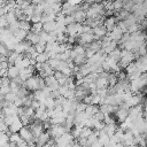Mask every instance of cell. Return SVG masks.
<instances>
[{
	"label": "cell",
	"instance_id": "obj_1",
	"mask_svg": "<svg viewBox=\"0 0 147 147\" xmlns=\"http://www.w3.org/2000/svg\"><path fill=\"white\" fill-rule=\"evenodd\" d=\"M24 86L32 92L36 90H39V75H32L28 77L24 82Z\"/></svg>",
	"mask_w": 147,
	"mask_h": 147
},
{
	"label": "cell",
	"instance_id": "obj_2",
	"mask_svg": "<svg viewBox=\"0 0 147 147\" xmlns=\"http://www.w3.org/2000/svg\"><path fill=\"white\" fill-rule=\"evenodd\" d=\"M83 32V24L78 22H74L65 28V33L68 36H79Z\"/></svg>",
	"mask_w": 147,
	"mask_h": 147
},
{
	"label": "cell",
	"instance_id": "obj_3",
	"mask_svg": "<svg viewBox=\"0 0 147 147\" xmlns=\"http://www.w3.org/2000/svg\"><path fill=\"white\" fill-rule=\"evenodd\" d=\"M117 18H116V16H106V18L103 20V26L107 29V31L109 32V31H111L115 26H116V24H117Z\"/></svg>",
	"mask_w": 147,
	"mask_h": 147
},
{
	"label": "cell",
	"instance_id": "obj_4",
	"mask_svg": "<svg viewBox=\"0 0 147 147\" xmlns=\"http://www.w3.org/2000/svg\"><path fill=\"white\" fill-rule=\"evenodd\" d=\"M92 31H93L94 39H95V40H99L101 37H103V36H106V34L108 33V31H107V29L103 26V24L92 28Z\"/></svg>",
	"mask_w": 147,
	"mask_h": 147
},
{
	"label": "cell",
	"instance_id": "obj_5",
	"mask_svg": "<svg viewBox=\"0 0 147 147\" xmlns=\"http://www.w3.org/2000/svg\"><path fill=\"white\" fill-rule=\"evenodd\" d=\"M107 34L110 37V39H111V40H115V41L118 44V41H119V39H121L122 34H123V31H122V30L119 29V26L116 24V26H115L111 31H109Z\"/></svg>",
	"mask_w": 147,
	"mask_h": 147
},
{
	"label": "cell",
	"instance_id": "obj_6",
	"mask_svg": "<svg viewBox=\"0 0 147 147\" xmlns=\"http://www.w3.org/2000/svg\"><path fill=\"white\" fill-rule=\"evenodd\" d=\"M115 115H116L117 121H118L119 123H122V122H124V119L127 117V115H129V109H127V108H125V107L118 106V109L116 110Z\"/></svg>",
	"mask_w": 147,
	"mask_h": 147
},
{
	"label": "cell",
	"instance_id": "obj_7",
	"mask_svg": "<svg viewBox=\"0 0 147 147\" xmlns=\"http://www.w3.org/2000/svg\"><path fill=\"white\" fill-rule=\"evenodd\" d=\"M18 75H20V68H17L15 64H13V65H9V67L7 68V71H6V76H7L8 78H10V79H14V78L18 77Z\"/></svg>",
	"mask_w": 147,
	"mask_h": 147
},
{
	"label": "cell",
	"instance_id": "obj_8",
	"mask_svg": "<svg viewBox=\"0 0 147 147\" xmlns=\"http://www.w3.org/2000/svg\"><path fill=\"white\" fill-rule=\"evenodd\" d=\"M22 126H23V124H22V122H21V119H20V116H16L15 119L13 121V123L8 126V130H9L10 133H11V132H18Z\"/></svg>",
	"mask_w": 147,
	"mask_h": 147
},
{
	"label": "cell",
	"instance_id": "obj_9",
	"mask_svg": "<svg viewBox=\"0 0 147 147\" xmlns=\"http://www.w3.org/2000/svg\"><path fill=\"white\" fill-rule=\"evenodd\" d=\"M49 139H51L49 133L47 131L46 132H42L38 138H36V145L37 146H45Z\"/></svg>",
	"mask_w": 147,
	"mask_h": 147
},
{
	"label": "cell",
	"instance_id": "obj_10",
	"mask_svg": "<svg viewBox=\"0 0 147 147\" xmlns=\"http://www.w3.org/2000/svg\"><path fill=\"white\" fill-rule=\"evenodd\" d=\"M26 40H29L32 45H36L37 42H39L40 41V39H39V33L38 32H33V31H28V34H26V38H25Z\"/></svg>",
	"mask_w": 147,
	"mask_h": 147
},
{
	"label": "cell",
	"instance_id": "obj_11",
	"mask_svg": "<svg viewBox=\"0 0 147 147\" xmlns=\"http://www.w3.org/2000/svg\"><path fill=\"white\" fill-rule=\"evenodd\" d=\"M72 16H74L75 21H76V22H78V23H83V22H84V20L86 18L85 11H84V10H82L80 8H79V9H77V10L72 14Z\"/></svg>",
	"mask_w": 147,
	"mask_h": 147
},
{
	"label": "cell",
	"instance_id": "obj_12",
	"mask_svg": "<svg viewBox=\"0 0 147 147\" xmlns=\"http://www.w3.org/2000/svg\"><path fill=\"white\" fill-rule=\"evenodd\" d=\"M56 29V21L53 20V21H48L46 23L42 24V30L46 31V32H51V31H55Z\"/></svg>",
	"mask_w": 147,
	"mask_h": 147
},
{
	"label": "cell",
	"instance_id": "obj_13",
	"mask_svg": "<svg viewBox=\"0 0 147 147\" xmlns=\"http://www.w3.org/2000/svg\"><path fill=\"white\" fill-rule=\"evenodd\" d=\"M94 84L96 86V88H102V87H108V82L106 77L102 76H98V78L94 80Z\"/></svg>",
	"mask_w": 147,
	"mask_h": 147
},
{
	"label": "cell",
	"instance_id": "obj_14",
	"mask_svg": "<svg viewBox=\"0 0 147 147\" xmlns=\"http://www.w3.org/2000/svg\"><path fill=\"white\" fill-rule=\"evenodd\" d=\"M98 111H99V105H96V103H90V105H87V107L85 109V113L88 116H93Z\"/></svg>",
	"mask_w": 147,
	"mask_h": 147
},
{
	"label": "cell",
	"instance_id": "obj_15",
	"mask_svg": "<svg viewBox=\"0 0 147 147\" xmlns=\"http://www.w3.org/2000/svg\"><path fill=\"white\" fill-rule=\"evenodd\" d=\"M106 78H107V82H108V86H114L118 82V78H117L116 72H108V75H107Z\"/></svg>",
	"mask_w": 147,
	"mask_h": 147
},
{
	"label": "cell",
	"instance_id": "obj_16",
	"mask_svg": "<svg viewBox=\"0 0 147 147\" xmlns=\"http://www.w3.org/2000/svg\"><path fill=\"white\" fill-rule=\"evenodd\" d=\"M72 60H74L75 65H80V64H83V63H85V62L87 61V56L85 55V53H84V54H78V55H76Z\"/></svg>",
	"mask_w": 147,
	"mask_h": 147
},
{
	"label": "cell",
	"instance_id": "obj_17",
	"mask_svg": "<svg viewBox=\"0 0 147 147\" xmlns=\"http://www.w3.org/2000/svg\"><path fill=\"white\" fill-rule=\"evenodd\" d=\"M48 59H49V54H48L47 52H42V53H37V55H36V57H34L36 62H40V63H42V62H46V61H48Z\"/></svg>",
	"mask_w": 147,
	"mask_h": 147
},
{
	"label": "cell",
	"instance_id": "obj_18",
	"mask_svg": "<svg viewBox=\"0 0 147 147\" xmlns=\"http://www.w3.org/2000/svg\"><path fill=\"white\" fill-rule=\"evenodd\" d=\"M108 56H109L110 59L115 60L116 62H118V61H119V59H121V49H119L118 47H116V48H115V49H113L110 53H108Z\"/></svg>",
	"mask_w": 147,
	"mask_h": 147
},
{
	"label": "cell",
	"instance_id": "obj_19",
	"mask_svg": "<svg viewBox=\"0 0 147 147\" xmlns=\"http://www.w3.org/2000/svg\"><path fill=\"white\" fill-rule=\"evenodd\" d=\"M26 34H28V31L26 30H23V29H18L16 32H14V36L16 37V39L18 41L21 40H24L26 38Z\"/></svg>",
	"mask_w": 147,
	"mask_h": 147
},
{
	"label": "cell",
	"instance_id": "obj_20",
	"mask_svg": "<svg viewBox=\"0 0 147 147\" xmlns=\"http://www.w3.org/2000/svg\"><path fill=\"white\" fill-rule=\"evenodd\" d=\"M129 15H130V11H129V10H125V9H121L119 11H116V13H115V16H116L117 21L125 20Z\"/></svg>",
	"mask_w": 147,
	"mask_h": 147
},
{
	"label": "cell",
	"instance_id": "obj_21",
	"mask_svg": "<svg viewBox=\"0 0 147 147\" xmlns=\"http://www.w3.org/2000/svg\"><path fill=\"white\" fill-rule=\"evenodd\" d=\"M47 62L49 63V65H51V68H52L53 70H57V68H59V65H60L61 60H59L57 57H51V59H48V61H47Z\"/></svg>",
	"mask_w": 147,
	"mask_h": 147
},
{
	"label": "cell",
	"instance_id": "obj_22",
	"mask_svg": "<svg viewBox=\"0 0 147 147\" xmlns=\"http://www.w3.org/2000/svg\"><path fill=\"white\" fill-rule=\"evenodd\" d=\"M34 9H36V5H33V3H30L25 9H23L24 14L28 16V21H30V16L34 13Z\"/></svg>",
	"mask_w": 147,
	"mask_h": 147
},
{
	"label": "cell",
	"instance_id": "obj_23",
	"mask_svg": "<svg viewBox=\"0 0 147 147\" xmlns=\"http://www.w3.org/2000/svg\"><path fill=\"white\" fill-rule=\"evenodd\" d=\"M18 24H20V29H23V30H26V31H30L31 29V22L28 21V20H22V21H18Z\"/></svg>",
	"mask_w": 147,
	"mask_h": 147
},
{
	"label": "cell",
	"instance_id": "obj_24",
	"mask_svg": "<svg viewBox=\"0 0 147 147\" xmlns=\"http://www.w3.org/2000/svg\"><path fill=\"white\" fill-rule=\"evenodd\" d=\"M30 3H31V0H16V7H18L22 10L25 9Z\"/></svg>",
	"mask_w": 147,
	"mask_h": 147
},
{
	"label": "cell",
	"instance_id": "obj_25",
	"mask_svg": "<svg viewBox=\"0 0 147 147\" xmlns=\"http://www.w3.org/2000/svg\"><path fill=\"white\" fill-rule=\"evenodd\" d=\"M133 6H134L133 0H123V9L129 10L131 13V9H132Z\"/></svg>",
	"mask_w": 147,
	"mask_h": 147
},
{
	"label": "cell",
	"instance_id": "obj_26",
	"mask_svg": "<svg viewBox=\"0 0 147 147\" xmlns=\"http://www.w3.org/2000/svg\"><path fill=\"white\" fill-rule=\"evenodd\" d=\"M5 17H6V20H7V22L8 23H13V22H15L17 18H16V16H15V13L14 11H7V14L5 15Z\"/></svg>",
	"mask_w": 147,
	"mask_h": 147
},
{
	"label": "cell",
	"instance_id": "obj_27",
	"mask_svg": "<svg viewBox=\"0 0 147 147\" xmlns=\"http://www.w3.org/2000/svg\"><path fill=\"white\" fill-rule=\"evenodd\" d=\"M31 31L33 32H40L42 30V23L41 22H37V23H32L31 24Z\"/></svg>",
	"mask_w": 147,
	"mask_h": 147
},
{
	"label": "cell",
	"instance_id": "obj_28",
	"mask_svg": "<svg viewBox=\"0 0 147 147\" xmlns=\"http://www.w3.org/2000/svg\"><path fill=\"white\" fill-rule=\"evenodd\" d=\"M39 33V39H40V41L41 42H47L48 41V39H49V37H48V32H46V31H44V30H41L40 32H38Z\"/></svg>",
	"mask_w": 147,
	"mask_h": 147
},
{
	"label": "cell",
	"instance_id": "obj_29",
	"mask_svg": "<svg viewBox=\"0 0 147 147\" xmlns=\"http://www.w3.org/2000/svg\"><path fill=\"white\" fill-rule=\"evenodd\" d=\"M34 47H36L37 53H42V52H45V49H46V44L39 41V42H37V44L34 45Z\"/></svg>",
	"mask_w": 147,
	"mask_h": 147
},
{
	"label": "cell",
	"instance_id": "obj_30",
	"mask_svg": "<svg viewBox=\"0 0 147 147\" xmlns=\"http://www.w3.org/2000/svg\"><path fill=\"white\" fill-rule=\"evenodd\" d=\"M74 22H76V21H75V18H74V16H72V15H64L63 23H64V25H65V26H67V25H69V24H71V23H74Z\"/></svg>",
	"mask_w": 147,
	"mask_h": 147
},
{
	"label": "cell",
	"instance_id": "obj_31",
	"mask_svg": "<svg viewBox=\"0 0 147 147\" xmlns=\"http://www.w3.org/2000/svg\"><path fill=\"white\" fill-rule=\"evenodd\" d=\"M138 53H139V55L141 56V55H145V54H147V48H146V42H142L139 47H138V51H137Z\"/></svg>",
	"mask_w": 147,
	"mask_h": 147
},
{
	"label": "cell",
	"instance_id": "obj_32",
	"mask_svg": "<svg viewBox=\"0 0 147 147\" xmlns=\"http://www.w3.org/2000/svg\"><path fill=\"white\" fill-rule=\"evenodd\" d=\"M86 107H87V103H85L84 101H79V102L77 103V107H76V111H85Z\"/></svg>",
	"mask_w": 147,
	"mask_h": 147
},
{
	"label": "cell",
	"instance_id": "obj_33",
	"mask_svg": "<svg viewBox=\"0 0 147 147\" xmlns=\"http://www.w3.org/2000/svg\"><path fill=\"white\" fill-rule=\"evenodd\" d=\"M40 20H41V15H39V14L33 13V14L30 16V22H31V23H37V22H40Z\"/></svg>",
	"mask_w": 147,
	"mask_h": 147
},
{
	"label": "cell",
	"instance_id": "obj_34",
	"mask_svg": "<svg viewBox=\"0 0 147 147\" xmlns=\"http://www.w3.org/2000/svg\"><path fill=\"white\" fill-rule=\"evenodd\" d=\"M11 90H10V85H1L0 86V93H2V94H7V93H9Z\"/></svg>",
	"mask_w": 147,
	"mask_h": 147
},
{
	"label": "cell",
	"instance_id": "obj_35",
	"mask_svg": "<svg viewBox=\"0 0 147 147\" xmlns=\"http://www.w3.org/2000/svg\"><path fill=\"white\" fill-rule=\"evenodd\" d=\"M93 117H94V118H96L98 121H103V118H105V114H103L102 111H100V110H99L98 113H95V114L93 115Z\"/></svg>",
	"mask_w": 147,
	"mask_h": 147
},
{
	"label": "cell",
	"instance_id": "obj_36",
	"mask_svg": "<svg viewBox=\"0 0 147 147\" xmlns=\"http://www.w3.org/2000/svg\"><path fill=\"white\" fill-rule=\"evenodd\" d=\"M64 76H67V75H64V74H63V72H61L60 70H55V71H54V77H55L57 80H60V79H61V78H63Z\"/></svg>",
	"mask_w": 147,
	"mask_h": 147
},
{
	"label": "cell",
	"instance_id": "obj_37",
	"mask_svg": "<svg viewBox=\"0 0 147 147\" xmlns=\"http://www.w3.org/2000/svg\"><path fill=\"white\" fill-rule=\"evenodd\" d=\"M84 1H86L88 3H94V2H101L102 0H84Z\"/></svg>",
	"mask_w": 147,
	"mask_h": 147
}]
</instances>
